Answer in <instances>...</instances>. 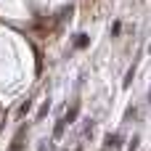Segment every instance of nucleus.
<instances>
[{"label":"nucleus","instance_id":"obj_1","mask_svg":"<svg viewBox=\"0 0 151 151\" xmlns=\"http://www.w3.org/2000/svg\"><path fill=\"white\" fill-rule=\"evenodd\" d=\"M77 114H80V106H77V104H74V106H72V109H69V111H66V117H64V122H66V125H72V122H74V119H77Z\"/></svg>","mask_w":151,"mask_h":151},{"label":"nucleus","instance_id":"obj_2","mask_svg":"<svg viewBox=\"0 0 151 151\" xmlns=\"http://www.w3.org/2000/svg\"><path fill=\"white\" fill-rule=\"evenodd\" d=\"M106 146H109V149H117V146H119V135H117V133L106 135Z\"/></svg>","mask_w":151,"mask_h":151},{"label":"nucleus","instance_id":"obj_3","mask_svg":"<svg viewBox=\"0 0 151 151\" xmlns=\"http://www.w3.org/2000/svg\"><path fill=\"white\" fill-rule=\"evenodd\" d=\"M64 127H66V122H64V119H58V125H56V130H53V138H56V141L61 138V133H64Z\"/></svg>","mask_w":151,"mask_h":151},{"label":"nucleus","instance_id":"obj_4","mask_svg":"<svg viewBox=\"0 0 151 151\" xmlns=\"http://www.w3.org/2000/svg\"><path fill=\"white\" fill-rule=\"evenodd\" d=\"M29 109H32V101H24V104L19 106V117H24V114H27Z\"/></svg>","mask_w":151,"mask_h":151},{"label":"nucleus","instance_id":"obj_5","mask_svg":"<svg viewBox=\"0 0 151 151\" xmlns=\"http://www.w3.org/2000/svg\"><path fill=\"white\" fill-rule=\"evenodd\" d=\"M133 77H135V66H133V69L127 72V77H125V82H122V85H125V88H130V82H133Z\"/></svg>","mask_w":151,"mask_h":151},{"label":"nucleus","instance_id":"obj_6","mask_svg":"<svg viewBox=\"0 0 151 151\" xmlns=\"http://www.w3.org/2000/svg\"><path fill=\"white\" fill-rule=\"evenodd\" d=\"M88 45V35H77V48H85Z\"/></svg>","mask_w":151,"mask_h":151},{"label":"nucleus","instance_id":"obj_7","mask_svg":"<svg viewBox=\"0 0 151 151\" xmlns=\"http://www.w3.org/2000/svg\"><path fill=\"white\" fill-rule=\"evenodd\" d=\"M48 109H50V104H42V106H40V111H37V117H40V119H42V117H45V114H48Z\"/></svg>","mask_w":151,"mask_h":151},{"label":"nucleus","instance_id":"obj_8","mask_svg":"<svg viewBox=\"0 0 151 151\" xmlns=\"http://www.w3.org/2000/svg\"><path fill=\"white\" fill-rule=\"evenodd\" d=\"M138 141H141V138H138V135H133V141H130V151L138 149Z\"/></svg>","mask_w":151,"mask_h":151},{"label":"nucleus","instance_id":"obj_9","mask_svg":"<svg viewBox=\"0 0 151 151\" xmlns=\"http://www.w3.org/2000/svg\"><path fill=\"white\" fill-rule=\"evenodd\" d=\"M149 101H151V90H149Z\"/></svg>","mask_w":151,"mask_h":151},{"label":"nucleus","instance_id":"obj_10","mask_svg":"<svg viewBox=\"0 0 151 151\" xmlns=\"http://www.w3.org/2000/svg\"><path fill=\"white\" fill-rule=\"evenodd\" d=\"M149 53H151V45H149Z\"/></svg>","mask_w":151,"mask_h":151},{"label":"nucleus","instance_id":"obj_11","mask_svg":"<svg viewBox=\"0 0 151 151\" xmlns=\"http://www.w3.org/2000/svg\"><path fill=\"white\" fill-rule=\"evenodd\" d=\"M77 151H82V149H77Z\"/></svg>","mask_w":151,"mask_h":151}]
</instances>
